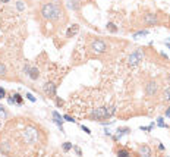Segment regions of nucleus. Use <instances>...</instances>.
<instances>
[{"instance_id": "nucleus-25", "label": "nucleus", "mask_w": 170, "mask_h": 157, "mask_svg": "<svg viewBox=\"0 0 170 157\" xmlns=\"http://www.w3.org/2000/svg\"><path fill=\"white\" fill-rule=\"evenodd\" d=\"M81 128H82V131H84L85 134H88V135H91V131H89V128H86V126H85V125H82V126H81Z\"/></svg>"}, {"instance_id": "nucleus-21", "label": "nucleus", "mask_w": 170, "mask_h": 157, "mask_svg": "<svg viewBox=\"0 0 170 157\" xmlns=\"http://www.w3.org/2000/svg\"><path fill=\"white\" fill-rule=\"evenodd\" d=\"M25 97H27L30 101H33V103H35V100H37V98H35V97L33 96V94H31V93H27V96H25Z\"/></svg>"}, {"instance_id": "nucleus-23", "label": "nucleus", "mask_w": 170, "mask_h": 157, "mask_svg": "<svg viewBox=\"0 0 170 157\" xmlns=\"http://www.w3.org/2000/svg\"><path fill=\"white\" fill-rule=\"evenodd\" d=\"M4 97H6V90H4L3 87H0V100L4 98Z\"/></svg>"}, {"instance_id": "nucleus-30", "label": "nucleus", "mask_w": 170, "mask_h": 157, "mask_svg": "<svg viewBox=\"0 0 170 157\" xmlns=\"http://www.w3.org/2000/svg\"><path fill=\"white\" fill-rule=\"evenodd\" d=\"M30 70H31V68H30V65H25V68H24V72H25V73L28 75V73H30Z\"/></svg>"}, {"instance_id": "nucleus-3", "label": "nucleus", "mask_w": 170, "mask_h": 157, "mask_svg": "<svg viewBox=\"0 0 170 157\" xmlns=\"http://www.w3.org/2000/svg\"><path fill=\"white\" fill-rule=\"evenodd\" d=\"M91 50L94 53H104V52H107V44L103 41V40H92L91 41Z\"/></svg>"}, {"instance_id": "nucleus-36", "label": "nucleus", "mask_w": 170, "mask_h": 157, "mask_svg": "<svg viewBox=\"0 0 170 157\" xmlns=\"http://www.w3.org/2000/svg\"><path fill=\"white\" fill-rule=\"evenodd\" d=\"M166 46H167V47H169V49H170V43H166Z\"/></svg>"}, {"instance_id": "nucleus-12", "label": "nucleus", "mask_w": 170, "mask_h": 157, "mask_svg": "<svg viewBox=\"0 0 170 157\" xmlns=\"http://www.w3.org/2000/svg\"><path fill=\"white\" fill-rule=\"evenodd\" d=\"M72 148H73V144H72V142H69V141L63 142V145H62V150H63V153H69Z\"/></svg>"}, {"instance_id": "nucleus-11", "label": "nucleus", "mask_w": 170, "mask_h": 157, "mask_svg": "<svg viewBox=\"0 0 170 157\" xmlns=\"http://www.w3.org/2000/svg\"><path fill=\"white\" fill-rule=\"evenodd\" d=\"M139 153L144 154V156H151V154H153L148 145H141V147H139Z\"/></svg>"}, {"instance_id": "nucleus-32", "label": "nucleus", "mask_w": 170, "mask_h": 157, "mask_svg": "<svg viewBox=\"0 0 170 157\" xmlns=\"http://www.w3.org/2000/svg\"><path fill=\"white\" fill-rule=\"evenodd\" d=\"M104 134H106V135H109V137H110V135H112V131H110V129H107V128H106V129H104Z\"/></svg>"}, {"instance_id": "nucleus-5", "label": "nucleus", "mask_w": 170, "mask_h": 157, "mask_svg": "<svg viewBox=\"0 0 170 157\" xmlns=\"http://www.w3.org/2000/svg\"><path fill=\"white\" fill-rule=\"evenodd\" d=\"M157 91H158V85H157L155 81H150L145 85V94H147V97H154L157 94Z\"/></svg>"}, {"instance_id": "nucleus-9", "label": "nucleus", "mask_w": 170, "mask_h": 157, "mask_svg": "<svg viewBox=\"0 0 170 157\" xmlns=\"http://www.w3.org/2000/svg\"><path fill=\"white\" fill-rule=\"evenodd\" d=\"M28 76H30L33 81H37V79L40 78V70L37 69V68H31L30 73H28Z\"/></svg>"}, {"instance_id": "nucleus-14", "label": "nucleus", "mask_w": 170, "mask_h": 157, "mask_svg": "<svg viewBox=\"0 0 170 157\" xmlns=\"http://www.w3.org/2000/svg\"><path fill=\"white\" fill-rule=\"evenodd\" d=\"M118 156L119 157H128V156H131V153H129L128 148H120V150H118Z\"/></svg>"}, {"instance_id": "nucleus-26", "label": "nucleus", "mask_w": 170, "mask_h": 157, "mask_svg": "<svg viewBox=\"0 0 170 157\" xmlns=\"http://www.w3.org/2000/svg\"><path fill=\"white\" fill-rule=\"evenodd\" d=\"M73 150H75V153H76L78 156H82V151H81V148H79V147H73Z\"/></svg>"}, {"instance_id": "nucleus-37", "label": "nucleus", "mask_w": 170, "mask_h": 157, "mask_svg": "<svg viewBox=\"0 0 170 157\" xmlns=\"http://www.w3.org/2000/svg\"><path fill=\"white\" fill-rule=\"evenodd\" d=\"M0 126H1V121H0Z\"/></svg>"}, {"instance_id": "nucleus-20", "label": "nucleus", "mask_w": 170, "mask_h": 157, "mask_svg": "<svg viewBox=\"0 0 170 157\" xmlns=\"http://www.w3.org/2000/svg\"><path fill=\"white\" fill-rule=\"evenodd\" d=\"M157 123H158V126H160V128H167V125L163 122V118H158V119H157Z\"/></svg>"}, {"instance_id": "nucleus-29", "label": "nucleus", "mask_w": 170, "mask_h": 157, "mask_svg": "<svg viewBox=\"0 0 170 157\" xmlns=\"http://www.w3.org/2000/svg\"><path fill=\"white\" fill-rule=\"evenodd\" d=\"M157 144H158V150H160V151H164V150H166V148H164V145H163L161 142H158V141H157Z\"/></svg>"}, {"instance_id": "nucleus-13", "label": "nucleus", "mask_w": 170, "mask_h": 157, "mask_svg": "<svg viewBox=\"0 0 170 157\" xmlns=\"http://www.w3.org/2000/svg\"><path fill=\"white\" fill-rule=\"evenodd\" d=\"M106 27H107V31H110V33H113V34L119 31V28H118V27H116V25H115L113 22H109V24H107Z\"/></svg>"}, {"instance_id": "nucleus-10", "label": "nucleus", "mask_w": 170, "mask_h": 157, "mask_svg": "<svg viewBox=\"0 0 170 157\" xmlns=\"http://www.w3.org/2000/svg\"><path fill=\"white\" fill-rule=\"evenodd\" d=\"M129 132H131V128H128V126H125V128H118L116 135H119L120 138H122L123 135H126V134H129Z\"/></svg>"}, {"instance_id": "nucleus-17", "label": "nucleus", "mask_w": 170, "mask_h": 157, "mask_svg": "<svg viewBox=\"0 0 170 157\" xmlns=\"http://www.w3.org/2000/svg\"><path fill=\"white\" fill-rule=\"evenodd\" d=\"M6 75V65L3 62H0V78H3Z\"/></svg>"}, {"instance_id": "nucleus-4", "label": "nucleus", "mask_w": 170, "mask_h": 157, "mask_svg": "<svg viewBox=\"0 0 170 157\" xmlns=\"http://www.w3.org/2000/svg\"><path fill=\"white\" fill-rule=\"evenodd\" d=\"M142 56H144L142 49H138L136 52H134L129 57H128V63H129V66H136L139 62H142Z\"/></svg>"}, {"instance_id": "nucleus-27", "label": "nucleus", "mask_w": 170, "mask_h": 157, "mask_svg": "<svg viewBox=\"0 0 170 157\" xmlns=\"http://www.w3.org/2000/svg\"><path fill=\"white\" fill-rule=\"evenodd\" d=\"M56 103H57V106H59V107H62V106H63V100L57 97V98H56Z\"/></svg>"}, {"instance_id": "nucleus-2", "label": "nucleus", "mask_w": 170, "mask_h": 157, "mask_svg": "<svg viewBox=\"0 0 170 157\" xmlns=\"http://www.w3.org/2000/svg\"><path fill=\"white\" fill-rule=\"evenodd\" d=\"M41 16L46 21H53V16H54V3L53 1H46L43 3L41 6Z\"/></svg>"}, {"instance_id": "nucleus-6", "label": "nucleus", "mask_w": 170, "mask_h": 157, "mask_svg": "<svg viewBox=\"0 0 170 157\" xmlns=\"http://www.w3.org/2000/svg\"><path fill=\"white\" fill-rule=\"evenodd\" d=\"M43 91L47 97H56V85L53 82H46L43 85Z\"/></svg>"}, {"instance_id": "nucleus-15", "label": "nucleus", "mask_w": 170, "mask_h": 157, "mask_svg": "<svg viewBox=\"0 0 170 157\" xmlns=\"http://www.w3.org/2000/svg\"><path fill=\"white\" fill-rule=\"evenodd\" d=\"M13 98H15V103H16L18 106H22L24 104V98H22V96L21 94H13Z\"/></svg>"}, {"instance_id": "nucleus-31", "label": "nucleus", "mask_w": 170, "mask_h": 157, "mask_svg": "<svg viewBox=\"0 0 170 157\" xmlns=\"http://www.w3.org/2000/svg\"><path fill=\"white\" fill-rule=\"evenodd\" d=\"M18 9H19V10H24V4H22V1H18Z\"/></svg>"}, {"instance_id": "nucleus-22", "label": "nucleus", "mask_w": 170, "mask_h": 157, "mask_svg": "<svg viewBox=\"0 0 170 157\" xmlns=\"http://www.w3.org/2000/svg\"><path fill=\"white\" fill-rule=\"evenodd\" d=\"M63 119H65L66 122H75V119H73L70 115H63Z\"/></svg>"}, {"instance_id": "nucleus-38", "label": "nucleus", "mask_w": 170, "mask_h": 157, "mask_svg": "<svg viewBox=\"0 0 170 157\" xmlns=\"http://www.w3.org/2000/svg\"><path fill=\"white\" fill-rule=\"evenodd\" d=\"M169 79H170V75H169Z\"/></svg>"}, {"instance_id": "nucleus-1", "label": "nucleus", "mask_w": 170, "mask_h": 157, "mask_svg": "<svg viewBox=\"0 0 170 157\" xmlns=\"http://www.w3.org/2000/svg\"><path fill=\"white\" fill-rule=\"evenodd\" d=\"M115 112H116L115 107H110V110H109V107H98V109H94L92 110V113L89 115V118L92 121H103V119L112 118L115 115Z\"/></svg>"}, {"instance_id": "nucleus-35", "label": "nucleus", "mask_w": 170, "mask_h": 157, "mask_svg": "<svg viewBox=\"0 0 170 157\" xmlns=\"http://www.w3.org/2000/svg\"><path fill=\"white\" fill-rule=\"evenodd\" d=\"M0 1H1V3H9L10 0H0Z\"/></svg>"}, {"instance_id": "nucleus-18", "label": "nucleus", "mask_w": 170, "mask_h": 157, "mask_svg": "<svg viewBox=\"0 0 170 157\" xmlns=\"http://www.w3.org/2000/svg\"><path fill=\"white\" fill-rule=\"evenodd\" d=\"M148 34V30H144V31H139V33H135L134 34V38H138V37H142V35Z\"/></svg>"}, {"instance_id": "nucleus-19", "label": "nucleus", "mask_w": 170, "mask_h": 157, "mask_svg": "<svg viewBox=\"0 0 170 157\" xmlns=\"http://www.w3.org/2000/svg\"><path fill=\"white\" fill-rule=\"evenodd\" d=\"M72 9L73 10H79V3H78V0H72Z\"/></svg>"}, {"instance_id": "nucleus-33", "label": "nucleus", "mask_w": 170, "mask_h": 157, "mask_svg": "<svg viewBox=\"0 0 170 157\" xmlns=\"http://www.w3.org/2000/svg\"><path fill=\"white\" fill-rule=\"evenodd\" d=\"M0 115H4V107L0 104Z\"/></svg>"}, {"instance_id": "nucleus-28", "label": "nucleus", "mask_w": 170, "mask_h": 157, "mask_svg": "<svg viewBox=\"0 0 170 157\" xmlns=\"http://www.w3.org/2000/svg\"><path fill=\"white\" fill-rule=\"evenodd\" d=\"M7 103H9V104H15V98H13V96H10V97L7 98Z\"/></svg>"}, {"instance_id": "nucleus-8", "label": "nucleus", "mask_w": 170, "mask_h": 157, "mask_svg": "<svg viewBox=\"0 0 170 157\" xmlns=\"http://www.w3.org/2000/svg\"><path fill=\"white\" fill-rule=\"evenodd\" d=\"M78 31H79V27H78V25H72V27H69V28H68L66 37H68V38H72L73 35L78 34Z\"/></svg>"}, {"instance_id": "nucleus-7", "label": "nucleus", "mask_w": 170, "mask_h": 157, "mask_svg": "<svg viewBox=\"0 0 170 157\" xmlns=\"http://www.w3.org/2000/svg\"><path fill=\"white\" fill-rule=\"evenodd\" d=\"M144 24L148 25V27L155 25V24H158V18H157V15H154V13H148V15L144 16Z\"/></svg>"}, {"instance_id": "nucleus-24", "label": "nucleus", "mask_w": 170, "mask_h": 157, "mask_svg": "<svg viewBox=\"0 0 170 157\" xmlns=\"http://www.w3.org/2000/svg\"><path fill=\"white\" fill-rule=\"evenodd\" d=\"M139 129H141V131H147V132H150V131L153 129V126H151V125H150V126H141Z\"/></svg>"}, {"instance_id": "nucleus-34", "label": "nucleus", "mask_w": 170, "mask_h": 157, "mask_svg": "<svg viewBox=\"0 0 170 157\" xmlns=\"http://www.w3.org/2000/svg\"><path fill=\"white\" fill-rule=\"evenodd\" d=\"M166 116L170 118V107H167V110H166Z\"/></svg>"}, {"instance_id": "nucleus-16", "label": "nucleus", "mask_w": 170, "mask_h": 157, "mask_svg": "<svg viewBox=\"0 0 170 157\" xmlns=\"http://www.w3.org/2000/svg\"><path fill=\"white\" fill-rule=\"evenodd\" d=\"M163 100L164 101H170V87H167V90L163 93Z\"/></svg>"}]
</instances>
